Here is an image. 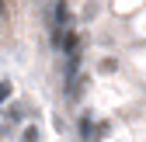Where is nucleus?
<instances>
[{"label":"nucleus","instance_id":"1","mask_svg":"<svg viewBox=\"0 0 146 142\" xmlns=\"http://www.w3.org/2000/svg\"><path fill=\"white\" fill-rule=\"evenodd\" d=\"M80 135H84L87 142H94V128H90V118H87V114L80 118Z\"/></svg>","mask_w":146,"mask_h":142},{"label":"nucleus","instance_id":"2","mask_svg":"<svg viewBox=\"0 0 146 142\" xmlns=\"http://www.w3.org/2000/svg\"><path fill=\"white\" fill-rule=\"evenodd\" d=\"M25 142H38V128H35V125L25 128Z\"/></svg>","mask_w":146,"mask_h":142},{"label":"nucleus","instance_id":"3","mask_svg":"<svg viewBox=\"0 0 146 142\" xmlns=\"http://www.w3.org/2000/svg\"><path fill=\"white\" fill-rule=\"evenodd\" d=\"M7 94H11V83H0V101H7Z\"/></svg>","mask_w":146,"mask_h":142},{"label":"nucleus","instance_id":"4","mask_svg":"<svg viewBox=\"0 0 146 142\" xmlns=\"http://www.w3.org/2000/svg\"><path fill=\"white\" fill-rule=\"evenodd\" d=\"M0 14H4V0H0Z\"/></svg>","mask_w":146,"mask_h":142}]
</instances>
